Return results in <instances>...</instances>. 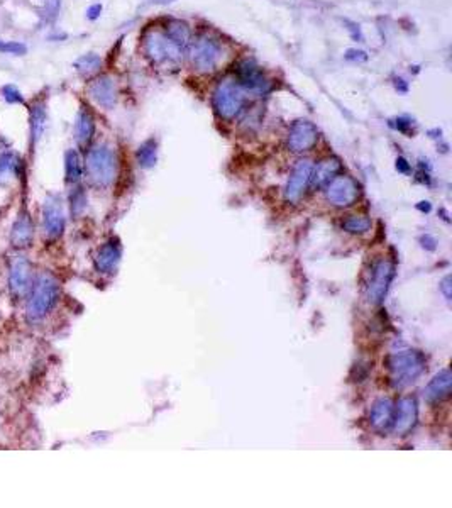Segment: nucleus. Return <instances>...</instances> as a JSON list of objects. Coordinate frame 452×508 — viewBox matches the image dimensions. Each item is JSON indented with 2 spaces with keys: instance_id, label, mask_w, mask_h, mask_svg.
<instances>
[{
  "instance_id": "1",
  "label": "nucleus",
  "mask_w": 452,
  "mask_h": 508,
  "mask_svg": "<svg viewBox=\"0 0 452 508\" xmlns=\"http://www.w3.org/2000/svg\"><path fill=\"white\" fill-rule=\"evenodd\" d=\"M88 180L99 189H107L117 177V158L107 144H97L87 153L85 160Z\"/></svg>"
},
{
  "instance_id": "2",
  "label": "nucleus",
  "mask_w": 452,
  "mask_h": 508,
  "mask_svg": "<svg viewBox=\"0 0 452 508\" xmlns=\"http://www.w3.org/2000/svg\"><path fill=\"white\" fill-rule=\"evenodd\" d=\"M59 297V285L48 273H42L32 281L28 302V315L32 320H40L53 310Z\"/></svg>"
},
{
  "instance_id": "3",
  "label": "nucleus",
  "mask_w": 452,
  "mask_h": 508,
  "mask_svg": "<svg viewBox=\"0 0 452 508\" xmlns=\"http://www.w3.org/2000/svg\"><path fill=\"white\" fill-rule=\"evenodd\" d=\"M212 104H214L219 117L232 121L244 107V92H242L241 85L232 78L220 80L212 93Z\"/></svg>"
},
{
  "instance_id": "4",
  "label": "nucleus",
  "mask_w": 452,
  "mask_h": 508,
  "mask_svg": "<svg viewBox=\"0 0 452 508\" xmlns=\"http://www.w3.org/2000/svg\"><path fill=\"white\" fill-rule=\"evenodd\" d=\"M190 61L197 71L210 73L222 61V45L208 34H202L191 45Z\"/></svg>"
},
{
  "instance_id": "5",
  "label": "nucleus",
  "mask_w": 452,
  "mask_h": 508,
  "mask_svg": "<svg viewBox=\"0 0 452 508\" xmlns=\"http://www.w3.org/2000/svg\"><path fill=\"white\" fill-rule=\"evenodd\" d=\"M425 360L420 353L407 351L395 354L390 360L391 379L396 386L412 385L424 373Z\"/></svg>"
},
{
  "instance_id": "6",
  "label": "nucleus",
  "mask_w": 452,
  "mask_h": 508,
  "mask_svg": "<svg viewBox=\"0 0 452 508\" xmlns=\"http://www.w3.org/2000/svg\"><path fill=\"white\" fill-rule=\"evenodd\" d=\"M143 48L146 57L151 59L156 65H161L165 61H180L183 57V49L173 45L172 41L166 37L163 31H148L143 37Z\"/></svg>"
},
{
  "instance_id": "7",
  "label": "nucleus",
  "mask_w": 452,
  "mask_h": 508,
  "mask_svg": "<svg viewBox=\"0 0 452 508\" xmlns=\"http://www.w3.org/2000/svg\"><path fill=\"white\" fill-rule=\"evenodd\" d=\"M65 211L58 195H49L42 205V228L49 239H58L65 230Z\"/></svg>"
},
{
  "instance_id": "8",
  "label": "nucleus",
  "mask_w": 452,
  "mask_h": 508,
  "mask_svg": "<svg viewBox=\"0 0 452 508\" xmlns=\"http://www.w3.org/2000/svg\"><path fill=\"white\" fill-rule=\"evenodd\" d=\"M395 266L390 261H378L371 268V275L368 281V298L373 304H379L383 300L390 287L391 278H393Z\"/></svg>"
},
{
  "instance_id": "9",
  "label": "nucleus",
  "mask_w": 452,
  "mask_h": 508,
  "mask_svg": "<svg viewBox=\"0 0 452 508\" xmlns=\"http://www.w3.org/2000/svg\"><path fill=\"white\" fill-rule=\"evenodd\" d=\"M236 76L242 90H249L254 93H266L270 90V80L263 73L261 68L254 65L249 59L237 63Z\"/></svg>"
},
{
  "instance_id": "10",
  "label": "nucleus",
  "mask_w": 452,
  "mask_h": 508,
  "mask_svg": "<svg viewBox=\"0 0 452 508\" xmlns=\"http://www.w3.org/2000/svg\"><path fill=\"white\" fill-rule=\"evenodd\" d=\"M319 139V131L310 121L300 119V121L293 122L288 132V148L293 153H305L310 151Z\"/></svg>"
},
{
  "instance_id": "11",
  "label": "nucleus",
  "mask_w": 452,
  "mask_h": 508,
  "mask_svg": "<svg viewBox=\"0 0 452 508\" xmlns=\"http://www.w3.org/2000/svg\"><path fill=\"white\" fill-rule=\"evenodd\" d=\"M327 199L338 207H349L359 199V185L351 177H335L327 185Z\"/></svg>"
},
{
  "instance_id": "12",
  "label": "nucleus",
  "mask_w": 452,
  "mask_h": 508,
  "mask_svg": "<svg viewBox=\"0 0 452 508\" xmlns=\"http://www.w3.org/2000/svg\"><path fill=\"white\" fill-rule=\"evenodd\" d=\"M314 166L310 160H300L293 168L290 180L287 183V190H285V199L288 202H297L305 194L307 187H309L310 180H312Z\"/></svg>"
},
{
  "instance_id": "13",
  "label": "nucleus",
  "mask_w": 452,
  "mask_h": 508,
  "mask_svg": "<svg viewBox=\"0 0 452 508\" xmlns=\"http://www.w3.org/2000/svg\"><path fill=\"white\" fill-rule=\"evenodd\" d=\"M31 263L24 256H16L8 266V287L16 297H23L31 288Z\"/></svg>"
},
{
  "instance_id": "14",
  "label": "nucleus",
  "mask_w": 452,
  "mask_h": 508,
  "mask_svg": "<svg viewBox=\"0 0 452 508\" xmlns=\"http://www.w3.org/2000/svg\"><path fill=\"white\" fill-rule=\"evenodd\" d=\"M90 99L95 102L97 105H100L102 109H114L115 102H117V85L110 76L102 75L93 78L90 83H88L87 88Z\"/></svg>"
},
{
  "instance_id": "15",
  "label": "nucleus",
  "mask_w": 452,
  "mask_h": 508,
  "mask_svg": "<svg viewBox=\"0 0 452 508\" xmlns=\"http://www.w3.org/2000/svg\"><path fill=\"white\" fill-rule=\"evenodd\" d=\"M417 422V403L415 400L407 396V398L400 400L398 405H396V415L393 418V429L396 434L403 435L407 434L408 430L415 425Z\"/></svg>"
},
{
  "instance_id": "16",
  "label": "nucleus",
  "mask_w": 452,
  "mask_h": 508,
  "mask_svg": "<svg viewBox=\"0 0 452 508\" xmlns=\"http://www.w3.org/2000/svg\"><path fill=\"white\" fill-rule=\"evenodd\" d=\"M32 236H34V225L31 217H29L28 212H20L19 217H17L14 222V225H12V232H11L12 246L17 247V249L29 247L32 242Z\"/></svg>"
},
{
  "instance_id": "17",
  "label": "nucleus",
  "mask_w": 452,
  "mask_h": 508,
  "mask_svg": "<svg viewBox=\"0 0 452 508\" xmlns=\"http://www.w3.org/2000/svg\"><path fill=\"white\" fill-rule=\"evenodd\" d=\"M95 136V117L87 107H82L76 114L75 121V139L80 146H87Z\"/></svg>"
},
{
  "instance_id": "18",
  "label": "nucleus",
  "mask_w": 452,
  "mask_h": 508,
  "mask_svg": "<svg viewBox=\"0 0 452 508\" xmlns=\"http://www.w3.org/2000/svg\"><path fill=\"white\" fill-rule=\"evenodd\" d=\"M121 261V246L117 241H109L95 256V266L100 273H112Z\"/></svg>"
},
{
  "instance_id": "19",
  "label": "nucleus",
  "mask_w": 452,
  "mask_h": 508,
  "mask_svg": "<svg viewBox=\"0 0 452 508\" xmlns=\"http://www.w3.org/2000/svg\"><path fill=\"white\" fill-rule=\"evenodd\" d=\"M451 386H452V377L449 370H444L429 383L427 388H425V398H427V402L430 403L441 402V400H444L451 395Z\"/></svg>"
},
{
  "instance_id": "20",
  "label": "nucleus",
  "mask_w": 452,
  "mask_h": 508,
  "mask_svg": "<svg viewBox=\"0 0 452 508\" xmlns=\"http://www.w3.org/2000/svg\"><path fill=\"white\" fill-rule=\"evenodd\" d=\"M46 119H48V114H46L44 102L36 100L34 104H31V109H29V129H31L32 144H36L41 139L46 127Z\"/></svg>"
},
{
  "instance_id": "21",
  "label": "nucleus",
  "mask_w": 452,
  "mask_h": 508,
  "mask_svg": "<svg viewBox=\"0 0 452 508\" xmlns=\"http://www.w3.org/2000/svg\"><path fill=\"white\" fill-rule=\"evenodd\" d=\"M340 170V163L335 158H327V160L321 161L317 168L312 172L314 183L317 187H327L329 183L338 177V172Z\"/></svg>"
},
{
  "instance_id": "22",
  "label": "nucleus",
  "mask_w": 452,
  "mask_h": 508,
  "mask_svg": "<svg viewBox=\"0 0 452 508\" xmlns=\"http://www.w3.org/2000/svg\"><path fill=\"white\" fill-rule=\"evenodd\" d=\"M371 424L379 430L393 424V403L390 400L381 398L374 403L373 412H371Z\"/></svg>"
},
{
  "instance_id": "23",
  "label": "nucleus",
  "mask_w": 452,
  "mask_h": 508,
  "mask_svg": "<svg viewBox=\"0 0 452 508\" xmlns=\"http://www.w3.org/2000/svg\"><path fill=\"white\" fill-rule=\"evenodd\" d=\"M165 34H166V37H168L173 45H177L180 49L186 48V45L190 42V36H191L189 25H186L185 23H182V20H177V19L170 20V23L166 24Z\"/></svg>"
},
{
  "instance_id": "24",
  "label": "nucleus",
  "mask_w": 452,
  "mask_h": 508,
  "mask_svg": "<svg viewBox=\"0 0 452 508\" xmlns=\"http://www.w3.org/2000/svg\"><path fill=\"white\" fill-rule=\"evenodd\" d=\"M65 177L68 183H78L83 177V163L75 149H68L65 155Z\"/></svg>"
},
{
  "instance_id": "25",
  "label": "nucleus",
  "mask_w": 452,
  "mask_h": 508,
  "mask_svg": "<svg viewBox=\"0 0 452 508\" xmlns=\"http://www.w3.org/2000/svg\"><path fill=\"white\" fill-rule=\"evenodd\" d=\"M20 173V160L16 153H4L0 155V183Z\"/></svg>"
},
{
  "instance_id": "26",
  "label": "nucleus",
  "mask_w": 452,
  "mask_h": 508,
  "mask_svg": "<svg viewBox=\"0 0 452 508\" xmlns=\"http://www.w3.org/2000/svg\"><path fill=\"white\" fill-rule=\"evenodd\" d=\"M73 66H75V70L78 71L80 75L87 78V76L95 75L97 71L100 70V68H102V58L95 53H87V54H83V57H80L78 59H76Z\"/></svg>"
},
{
  "instance_id": "27",
  "label": "nucleus",
  "mask_w": 452,
  "mask_h": 508,
  "mask_svg": "<svg viewBox=\"0 0 452 508\" xmlns=\"http://www.w3.org/2000/svg\"><path fill=\"white\" fill-rule=\"evenodd\" d=\"M138 163L143 168H151V166L156 165L157 160V146L155 139H148L141 144L138 149Z\"/></svg>"
},
{
  "instance_id": "28",
  "label": "nucleus",
  "mask_w": 452,
  "mask_h": 508,
  "mask_svg": "<svg viewBox=\"0 0 452 508\" xmlns=\"http://www.w3.org/2000/svg\"><path fill=\"white\" fill-rule=\"evenodd\" d=\"M344 229L349 230V232L354 234H362L366 230H369L371 228V220L368 217H362V215H349L347 219L344 220Z\"/></svg>"
},
{
  "instance_id": "29",
  "label": "nucleus",
  "mask_w": 452,
  "mask_h": 508,
  "mask_svg": "<svg viewBox=\"0 0 452 508\" xmlns=\"http://www.w3.org/2000/svg\"><path fill=\"white\" fill-rule=\"evenodd\" d=\"M61 11V0H44L41 7V17L46 24H53Z\"/></svg>"
},
{
  "instance_id": "30",
  "label": "nucleus",
  "mask_w": 452,
  "mask_h": 508,
  "mask_svg": "<svg viewBox=\"0 0 452 508\" xmlns=\"http://www.w3.org/2000/svg\"><path fill=\"white\" fill-rule=\"evenodd\" d=\"M0 93H2L4 100L11 105H19V104H25V99L23 95V92L16 87V85L7 83L0 88Z\"/></svg>"
},
{
  "instance_id": "31",
  "label": "nucleus",
  "mask_w": 452,
  "mask_h": 508,
  "mask_svg": "<svg viewBox=\"0 0 452 508\" xmlns=\"http://www.w3.org/2000/svg\"><path fill=\"white\" fill-rule=\"evenodd\" d=\"M0 53L12 54V57H24V54L28 53V46L20 41L0 40Z\"/></svg>"
},
{
  "instance_id": "32",
  "label": "nucleus",
  "mask_w": 452,
  "mask_h": 508,
  "mask_svg": "<svg viewBox=\"0 0 452 508\" xmlns=\"http://www.w3.org/2000/svg\"><path fill=\"white\" fill-rule=\"evenodd\" d=\"M85 202H87V199H85V194L82 191V189H76V191L71 194V211H73V213L82 212L85 207Z\"/></svg>"
},
{
  "instance_id": "33",
  "label": "nucleus",
  "mask_w": 452,
  "mask_h": 508,
  "mask_svg": "<svg viewBox=\"0 0 452 508\" xmlns=\"http://www.w3.org/2000/svg\"><path fill=\"white\" fill-rule=\"evenodd\" d=\"M344 57L347 61H366V59H368V54L359 49H347Z\"/></svg>"
},
{
  "instance_id": "34",
  "label": "nucleus",
  "mask_w": 452,
  "mask_h": 508,
  "mask_svg": "<svg viewBox=\"0 0 452 508\" xmlns=\"http://www.w3.org/2000/svg\"><path fill=\"white\" fill-rule=\"evenodd\" d=\"M102 14V6L100 4H93V6H90L87 8V19L88 20H97Z\"/></svg>"
},
{
  "instance_id": "35",
  "label": "nucleus",
  "mask_w": 452,
  "mask_h": 508,
  "mask_svg": "<svg viewBox=\"0 0 452 508\" xmlns=\"http://www.w3.org/2000/svg\"><path fill=\"white\" fill-rule=\"evenodd\" d=\"M345 24H347L349 25V31H351V34H352V37H354V40H356V41H361L362 42V40H364V37H362V34H361V29H359V25H357V24H354V23H345Z\"/></svg>"
},
{
  "instance_id": "36",
  "label": "nucleus",
  "mask_w": 452,
  "mask_h": 508,
  "mask_svg": "<svg viewBox=\"0 0 452 508\" xmlns=\"http://www.w3.org/2000/svg\"><path fill=\"white\" fill-rule=\"evenodd\" d=\"M395 88L400 93H407L408 92V85L403 78H395Z\"/></svg>"
},
{
  "instance_id": "37",
  "label": "nucleus",
  "mask_w": 452,
  "mask_h": 508,
  "mask_svg": "<svg viewBox=\"0 0 452 508\" xmlns=\"http://www.w3.org/2000/svg\"><path fill=\"white\" fill-rule=\"evenodd\" d=\"M396 168H398V170H400V172L407 173V172H408V170H410V166H408V165H407V161H405V160H403V158H398V161H396Z\"/></svg>"
},
{
  "instance_id": "38",
  "label": "nucleus",
  "mask_w": 452,
  "mask_h": 508,
  "mask_svg": "<svg viewBox=\"0 0 452 508\" xmlns=\"http://www.w3.org/2000/svg\"><path fill=\"white\" fill-rule=\"evenodd\" d=\"M396 122H398V124H396V127H398L400 131H407V127L410 126V122H408L407 119H398Z\"/></svg>"
},
{
  "instance_id": "39",
  "label": "nucleus",
  "mask_w": 452,
  "mask_h": 508,
  "mask_svg": "<svg viewBox=\"0 0 452 508\" xmlns=\"http://www.w3.org/2000/svg\"><path fill=\"white\" fill-rule=\"evenodd\" d=\"M149 2L160 4V6H166V4H172V2H174V0H149Z\"/></svg>"
}]
</instances>
